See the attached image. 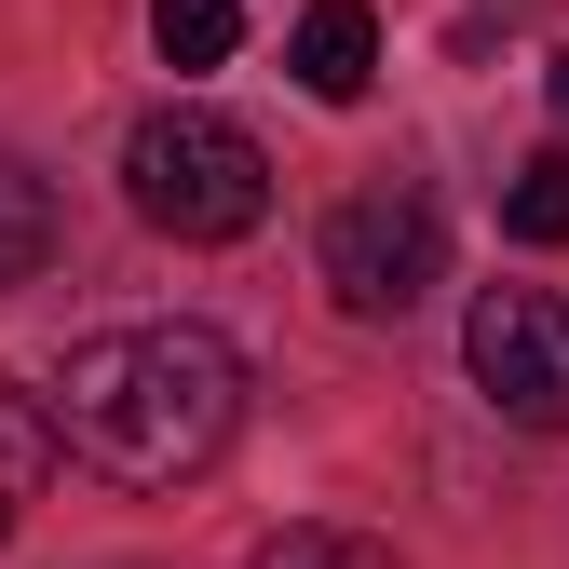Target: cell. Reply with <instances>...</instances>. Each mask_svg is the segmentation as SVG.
<instances>
[{"label": "cell", "instance_id": "obj_1", "mask_svg": "<svg viewBox=\"0 0 569 569\" xmlns=\"http://www.w3.org/2000/svg\"><path fill=\"white\" fill-rule=\"evenodd\" d=\"M54 420H68V448H82L109 488H190L244 435V352L218 326H190V312L96 326L54 367Z\"/></svg>", "mask_w": 569, "mask_h": 569}, {"label": "cell", "instance_id": "obj_2", "mask_svg": "<svg viewBox=\"0 0 569 569\" xmlns=\"http://www.w3.org/2000/svg\"><path fill=\"white\" fill-rule=\"evenodd\" d=\"M122 203L150 218L163 244H244L271 218V150L231 122V109H150L122 136Z\"/></svg>", "mask_w": 569, "mask_h": 569}, {"label": "cell", "instance_id": "obj_3", "mask_svg": "<svg viewBox=\"0 0 569 569\" xmlns=\"http://www.w3.org/2000/svg\"><path fill=\"white\" fill-rule=\"evenodd\" d=\"M326 284H339V312H367V326L420 312L448 284V203L420 190V177H367L326 218Z\"/></svg>", "mask_w": 569, "mask_h": 569}, {"label": "cell", "instance_id": "obj_4", "mask_svg": "<svg viewBox=\"0 0 569 569\" xmlns=\"http://www.w3.org/2000/svg\"><path fill=\"white\" fill-rule=\"evenodd\" d=\"M461 352H475V393L502 407V420L569 435V299H542V284H488L475 326H461Z\"/></svg>", "mask_w": 569, "mask_h": 569}, {"label": "cell", "instance_id": "obj_5", "mask_svg": "<svg viewBox=\"0 0 569 569\" xmlns=\"http://www.w3.org/2000/svg\"><path fill=\"white\" fill-rule=\"evenodd\" d=\"M284 68H299V96L352 109V96L380 82V14H367V0H312V14H299V41H284Z\"/></svg>", "mask_w": 569, "mask_h": 569}, {"label": "cell", "instance_id": "obj_6", "mask_svg": "<svg viewBox=\"0 0 569 569\" xmlns=\"http://www.w3.org/2000/svg\"><path fill=\"white\" fill-rule=\"evenodd\" d=\"M41 258H54V190L0 150V299H14V284H41Z\"/></svg>", "mask_w": 569, "mask_h": 569}, {"label": "cell", "instance_id": "obj_7", "mask_svg": "<svg viewBox=\"0 0 569 569\" xmlns=\"http://www.w3.org/2000/svg\"><path fill=\"white\" fill-rule=\"evenodd\" d=\"M54 448H68V420H54V393H28V380H0V488H28L54 475Z\"/></svg>", "mask_w": 569, "mask_h": 569}, {"label": "cell", "instance_id": "obj_8", "mask_svg": "<svg viewBox=\"0 0 569 569\" xmlns=\"http://www.w3.org/2000/svg\"><path fill=\"white\" fill-rule=\"evenodd\" d=\"M150 41H163V68H231L244 0H150Z\"/></svg>", "mask_w": 569, "mask_h": 569}, {"label": "cell", "instance_id": "obj_9", "mask_svg": "<svg viewBox=\"0 0 569 569\" xmlns=\"http://www.w3.org/2000/svg\"><path fill=\"white\" fill-rule=\"evenodd\" d=\"M502 231H516V244H569V150H529V163H516Z\"/></svg>", "mask_w": 569, "mask_h": 569}, {"label": "cell", "instance_id": "obj_10", "mask_svg": "<svg viewBox=\"0 0 569 569\" xmlns=\"http://www.w3.org/2000/svg\"><path fill=\"white\" fill-rule=\"evenodd\" d=\"M244 569H393V542H367V529H326V516H312V529H271Z\"/></svg>", "mask_w": 569, "mask_h": 569}, {"label": "cell", "instance_id": "obj_11", "mask_svg": "<svg viewBox=\"0 0 569 569\" xmlns=\"http://www.w3.org/2000/svg\"><path fill=\"white\" fill-rule=\"evenodd\" d=\"M556 122H569V54H556Z\"/></svg>", "mask_w": 569, "mask_h": 569}, {"label": "cell", "instance_id": "obj_12", "mask_svg": "<svg viewBox=\"0 0 569 569\" xmlns=\"http://www.w3.org/2000/svg\"><path fill=\"white\" fill-rule=\"evenodd\" d=\"M0 529H14V488H0Z\"/></svg>", "mask_w": 569, "mask_h": 569}]
</instances>
